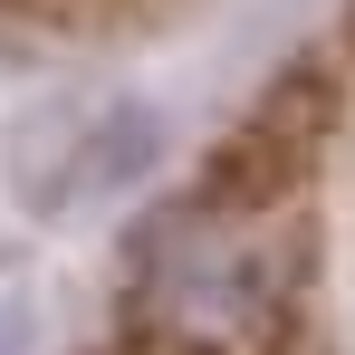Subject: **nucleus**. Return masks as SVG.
Wrapping results in <instances>:
<instances>
[{
  "mask_svg": "<svg viewBox=\"0 0 355 355\" xmlns=\"http://www.w3.org/2000/svg\"><path fill=\"white\" fill-rule=\"evenodd\" d=\"M288 288V250L269 231L259 202H231V192H202L154 221L144 240V269H135V307L164 346H240Z\"/></svg>",
  "mask_w": 355,
  "mask_h": 355,
  "instance_id": "1",
  "label": "nucleus"
}]
</instances>
